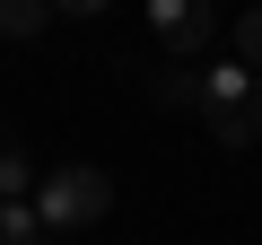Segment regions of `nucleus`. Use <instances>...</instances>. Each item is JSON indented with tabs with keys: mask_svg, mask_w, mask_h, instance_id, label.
Wrapping results in <instances>:
<instances>
[{
	"mask_svg": "<svg viewBox=\"0 0 262 245\" xmlns=\"http://www.w3.org/2000/svg\"><path fill=\"white\" fill-rule=\"evenodd\" d=\"M158 105H166V114H184V105H201V70H184V62H166V70H158Z\"/></svg>",
	"mask_w": 262,
	"mask_h": 245,
	"instance_id": "nucleus-7",
	"label": "nucleus"
},
{
	"mask_svg": "<svg viewBox=\"0 0 262 245\" xmlns=\"http://www.w3.org/2000/svg\"><path fill=\"white\" fill-rule=\"evenodd\" d=\"M227 44H236V62H245V70H262V9H245V18L227 27Z\"/></svg>",
	"mask_w": 262,
	"mask_h": 245,
	"instance_id": "nucleus-9",
	"label": "nucleus"
},
{
	"mask_svg": "<svg viewBox=\"0 0 262 245\" xmlns=\"http://www.w3.org/2000/svg\"><path fill=\"white\" fill-rule=\"evenodd\" d=\"M201 122H210V140H219V149H253V140H262V88L236 96V105H210Z\"/></svg>",
	"mask_w": 262,
	"mask_h": 245,
	"instance_id": "nucleus-3",
	"label": "nucleus"
},
{
	"mask_svg": "<svg viewBox=\"0 0 262 245\" xmlns=\"http://www.w3.org/2000/svg\"><path fill=\"white\" fill-rule=\"evenodd\" d=\"M0 201H35V167H27V149L0 132Z\"/></svg>",
	"mask_w": 262,
	"mask_h": 245,
	"instance_id": "nucleus-6",
	"label": "nucleus"
},
{
	"mask_svg": "<svg viewBox=\"0 0 262 245\" xmlns=\"http://www.w3.org/2000/svg\"><path fill=\"white\" fill-rule=\"evenodd\" d=\"M35 228L53 236V228H96L105 210H114V184H105V167H53V175H35Z\"/></svg>",
	"mask_w": 262,
	"mask_h": 245,
	"instance_id": "nucleus-1",
	"label": "nucleus"
},
{
	"mask_svg": "<svg viewBox=\"0 0 262 245\" xmlns=\"http://www.w3.org/2000/svg\"><path fill=\"white\" fill-rule=\"evenodd\" d=\"M44 27H53V0H0V35H9V44L44 35Z\"/></svg>",
	"mask_w": 262,
	"mask_h": 245,
	"instance_id": "nucleus-5",
	"label": "nucleus"
},
{
	"mask_svg": "<svg viewBox=\"0 0 262 245\" xmlns=\"http://www.w3.org/2000/svg\"><path fill=\"white\" fill-rule=\"evenodd\" d=\"M0 245H44V228H35L27 201H0Z\"/></svg>",
	"mask_w": 262,
	"mask_h": 245,
	"instance_id": "nucleus-8",
	"label": "nucleus"
},
{
	"mask_svg": "<svg viewBox=\"0 0 262 245\" xmlns=\"http://www.w3.org/2000/svg\"><path fill=\"white\" fill-rule=\"evenodd\" d=\"M236 96H253V70H245V62H210V70H201V114H210V105H236Z\"/></svg>",
	"mask_w": 262,
	"mask_h": 245,
	"instance_id": "nucleus-4",
	"label": "nucleus"
},
{
	"mask_svg": "<svg viewBox=\"0 0 262 245\" xmlns=\"http://www.w3.org/2000/svg\"><path fill=\"white\" fill-rule=\"evenodd\" d=\"M149 35H158L175 62H192V53L219 44V9H210V0H149Z\"/></svg>",
	"mask_w": 262,
	"mask_h": 245,
	"instance_id": "nucleus-2",
	"label": "nucleus"
}]
</instances>
